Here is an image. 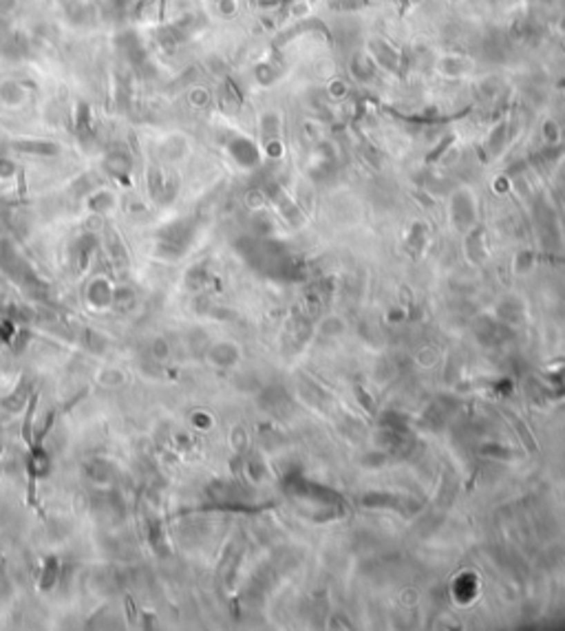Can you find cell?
<instances>
[{
    "label": "cell",
    "mask_w": 565,
    "mask_h": 631,
    "mask_svg": "<svg viewBox=\"0 0 565 631\" xmlns=\"http://www.w3.org/2000/svg\"><path fill=\"white\" fill-rule=\"evenodd\" d=\"M352 73L358 77V80L369 82V80H374V77H376V73H378V64H376V60L371 58L369 53L358 51V53L354 55V58H352Z\"/></svg>",
    "instance_id": "2"
},
{
    "label": "cell",
    "mask_w": 565,
    "mask_h": 631,
    "mask_svg": "<svg viewBox=\"0 0 565 631\" xmlns=\"http://www.w3.org/2000/svg\"><path fill=\"white\" fill-rule=\"evenodd\" d=\"M561 27H563V31H565V18L561 20Z\"/></svg>",
    "instance_id": "4"
},
{
    "label": "cell",
    "mask_w": 565,
    "mask_h": 631,
    "mask_svg": "<svg viewBox=\"0 0 565 631\" xmlns=\"http://www.w3.org/2000/svg\"><path fill=\"white\" fill-rule=\"evenodd\" d=\"M128 3L131 0H106V7H108V11L113 16H117V14H122V11H126Z\"/></svg>",
    "instance_id": "3"
},
{
    "label": "cell",
    "mask_w": 565,
    "mask_h": 631,
    "mask_svg": "<svg viewBox=\"0 0 565 631\" xmlns=\"http://www.w3.org/2000/svg\"><path fill=\"white\" fill-rule=\"evenodd\" d=\"M472 69L470 60L461 58L457 53H448V55H442V58L437 60V71L442 73L444 77H450V80H459V77H466Z\"/></svg>",
    "instance_id": "1"
}]
</instances>
